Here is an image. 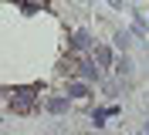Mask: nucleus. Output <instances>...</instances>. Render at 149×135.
<instances>
[{
	"instance_id": "f257e3e1",
	"label": "nucleus",
	"mask_w": 149,
	"mask_h": 135,
	"mask_svg": "<svg viewBox=\"0 0 149 135\" xmlns=\"http://www.w3.org/2000/svg\"><path fill=\"white\" fill-rule=\"evenodd\" d=\"M98 61H102V64L112 61V51H109V47H98Z\"/></svg>"
}]
</instances>
